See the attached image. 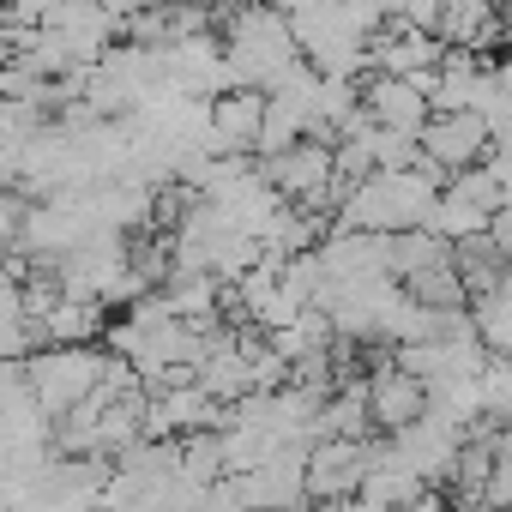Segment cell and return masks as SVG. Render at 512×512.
Here are the masks:
<instances>
[{
	"label": "cell",
	"instance_id": "cell-11",
	"mask_svg": "<svg viewBox=\"0 0 512 512\" xmlns=\"http://www.w3.org/2000/svg\"><path fill=\"white\" fill-rule=\"evenodd\" d=\"M296 512H332V506H296Z\"/></svg>",
	"mask_w": 512,
	"mask_h": 512
},
{
	"label": "cell",
	"instance_id": "cell-2",
	"mask_svg": "<svg viewBox=\"0 0 512 512\" xmlns=\"http://www.w3.org/2000/svg\"><path fill=\"white\" fill-rule=\"evenodd\" d=\"M416 145H422V163L440 169L446 181L494 157V133H488V121L476 109H464V115H428V127L416 133Z\"/></svg>",
	"mask_w": 512,
	"mask_h": 512
},
{
	"label": "cell",
	"instance_id": "cell-8",
	"mask_svg": "<svg viewBox=\"0 0 512 512\" xmlns=\"http://www.w3.org/2000/svg\"><path fill=\"white\" fill-rule=\"evenodd\" d=\"M446 193H458V199H464V205H476L482 217H500V211L512 205V193H506V181H500V169H494V163H476V169L452 175V181H446Z\"/></svg>",
	"mask_w": 512,
	"mask_h": 512
},
{
	"label": "cell",
	"instance_id": "cell-7",
	"mask_svg": "<svg viewBox=\"0 0 512 512\" xmlns=\"http://www.w3.org/2000/svg\"><path fill=\"white\" fill-rule=\"evenodd\" d=\"M266 109H272V97L253 91V85H235V91L211 97V139H217V157H223V151L253 157L260 127H266Z\"/></svg>",
	"mask_w": 512,
	"mask_h": 512
},
{
	"label": "cell",
	"instance_id": "cell-6",
	"mask_svg": "<svg viewBox=\"0 0 512 512\" xmlns=\"http://www.w3.org/2000/svg\"><path fill=\"white\" fill-rule=\"evenodd\" d=\"M368 416H374V434H404V428H416L428 416V386L386 356L368 374Z\"/></svg>",
	"mask_w": 512,
	"mask_h": 512
},
{
	"label": "cell",
	"instance_id": "cell-4",
	"mask_svg": "<svg viewBox=\"0 0 512 512\" xmlns=\"http://www.w3.org/2000/svg\"><path fill=\"white\" fill-rule=\"evenodd\" d=\"M428 85H434V73H416V79H392V73H368L362 79V109H368V121L374 127H386V133H422L428 127Z\"/></svg>",
	"mask_w": 512,
	"mask_h": 512
},
{
	"label": "cell",
	"instance_id": "cell-10",
	"mask_svg": "<svg viewBox=\"0 0 512 512\" xmlns=\"http://www.w3.org/2000/svg\"><path fill=\"white\" fill-rule=\"evenodd\" d=\"M398 512H452V500H440V494H422V500H410V506H398Z\"/></svg>",
	"mask_w": 512,
	"mask_h": 512
},
{
	"label": "cell",
	"instance_id": "cell-1",
	"mask_svg": "<svg viewBox=\"0 0 512 512\" xmlns=\"http://www.w3.org/2000/svg\"><path fill=\"white\" fill-rule=\"evenodd\" d=\"M103 368L109 356L97 344H73V350H31L25 356V374H31V398L43 416H67L79 410L97 386H103Z\"/></svg>",
	"mask_w": 512,
	"mask_h": 512
},
{
	"label": "cell",
	"instance_id": "cell-9",
	"mask_svg": "<svg viewBox=\"0 0 512 512\" xmlns=\"http://www.w3.org/2000/svg\"><path fill=\"white\" fill-rule=\"evenodd\" d=\"M25 217H31V199L13 187V193H0V260L25 241Z\"/></svg>",
	"mask_w": 512,
	"mask_h": 512
},
{
	"label": "cell",
	"instance_id": "cell-3",
	"mask_svg": "<svg viewBox=\"0 0 512 512\" xmlns=\"http://www.w3.org/2000/svg\"><path fill=\"white\" fill-rule=\"evenodd\" d=\"M362 476H368V440L320 434V440L308 446V500L344 506V500L362 494Z\"/></svg>",
	"mask_w": 512,
	"mask_h": 512
},
{
	"label": "cell",
	"instance_id": "cell-12",
	"mask_svg": "<svg viewBox=\"0 0 512 512\" xmlns=\"http://www.w3.org/2000/svg\"><path fill=\"white\" fill-rule=\"evenodd\" d=\"M0 13H7V0H0Z\"/></svg>",
	"mask_w": 512,
	"mask_h": 512
},
{
	"label": "cell",
	"instance_id": "cell-5",
	"mask_svg": "<svg viewBox=\"0 0 512 512\" xmlns=\"http://www.w3.org/2000/svg\"><path fill=\"white\" fill-rule=\"evenodd\" d=\"M446 61V43L434 31H416L404 19H386L374 37H368V73H392V79H416V73H434Z\"/></svg>",
	"mask_w": 512,
	"mask_h": 512
}]
</instances>
